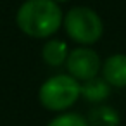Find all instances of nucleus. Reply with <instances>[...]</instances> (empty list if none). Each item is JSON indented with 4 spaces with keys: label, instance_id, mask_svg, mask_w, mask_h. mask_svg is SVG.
<instances>
[{
    "label": "nucleus",
    "instance_id": "nucleus-9",
    "mask_svg": "<svg viewBox=\"0 0 126 126\" xmlns=\"http://www.w3.org/2000/svg\"><path fill=\"white\" fill-rule=\"evenodd\" d=\"M54 2H67V0H54Z\"/></svg>",
    "mask_w": 126,
    "mask_h": 126
},
{
    "label": "nucleus",
    "instance_id": "nucleus-6",
    "mask_svg": "<svg viewBox=\"0 0 126 126\" xmlns=\"http://www.w3.org/2000/svg\"><path fill=\"white\" fill-rule=\"evenodd\" d=\"M67 54H69V52H67V45H66L62 40H50V42H47V43L43 45V48H42V57H43V61H45L48 66H54V67L64 64L66 59H67Z\"/></svg>",
    "mask_w": 126,
    "mask_h": 126
},
{
    "label": "nucleus",
    "instance_id": "nucleus-7",
    "mask_svg": "<svg viewBox=\"0 0 126 126\" xmlns=\"http://www.w3.org/2000/svg\"><path fill=\"white\" fill-rule=\"evenodd\" d=\"M88 83L85 86H81V93L88 98V100H100L104 97H107L109 93V88H107V83L102 81V79H86Z\"/></svg>",
    "mask_w": 126,
    "mask_h": 126
},
{
    "label": "nucleus",
    "instance_id": "nucleus-1",
    "mask_svg": "<svg viewBox=\"0 0 126 126\" xmlns=\"http://www.w3.org/2000/svg\"><path fill=\"white\" fill-rule=\"evenodd\" d=\"M19 30L33 38H47L62 24V11L54 0H26L16 14Z\"/></svg>",
    "mask_w": 126,
    "mask_h": 126
},
{
    "label": "nucleus",
    "instance_id": "nucleus-5",
    "mask_svg": "<svg viewBox=\"0 0 126 126\" xmlns=\"http://www.w3.org/2000/svg\"><path fill=\"white\" fill-rule=\"evenodd\" d=\"M102 74L107 85L117 88L126 86V55L116 54L105 59L102 66Z\"/></svg>",
    "mask_w": 126,
    "mask_h": 126
},
{
    "label": "nucleus",
    "instance_id": "nucleus-3",
    "mask_svg": "<svg viewBox=\"0 0 126 126\" xmlns=\"http://www.w3.org/2000/svg\"><path fill=\"white\" fill-rule=\"evenodd\" d=\"M64 28L69 38L81 45L95 43L104 33L102 19L88 7H73L64 17Z\"/></svg>",
    "mask_w": 126,
    "mask_h": 126
},
{
    "label": "nucleus",
    "instance_id": "nucleus-2",
    "mask_svg": "<svg viewBox=\"0 0 126 126\" xmlns=\"http://www.w3.org/2000/svg\"><path fill=\"white\" fill-rule=\"evenodd\" d=\"M81 95V85L71 74H57L48 78L38 92L40 104L48 110H64L71 107Z\"/></svg>",
    "mask_w": 126,
    "mask_h": 126
},
{
    "label": "nucleus",
    "instance_id": "nucleus-4",
    "mask_svg": "<svg viewBox=\"0 0 126 126\" xmlns=\"http://www.w3.org/2000/svg\"><path fill=\"white\" fill-rule=\"evenodd\" d=\"M66 64H67V71L76 79H85V81L92 79L100 71L98 54L86 47H79V48H74L73 52H69Z\"/></svg>",
    "mask_w": 126,
    "mask_h": 126
},
{
    "label": "nucleus",
    "instance_id": "nucleus-8",
    "mask_svg": "<svg viewBox=\"0 0 126 126\" xmlns=\"http://www.w3.org/2000/svg\"><path fill=\"white\" fill-rule=\"evenodd\" d=\"M47 126H88V121L79 114L67 112V114H61L54 117Z\"/></svg>",
    "mask_w": 126,
    "mask_h": 126
}]
</instances>
